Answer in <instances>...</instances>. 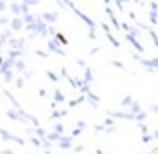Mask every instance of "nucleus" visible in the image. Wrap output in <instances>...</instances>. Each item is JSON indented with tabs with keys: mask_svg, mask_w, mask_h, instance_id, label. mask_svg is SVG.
Wrapping results in <instances>:
<instances>
[{
	"mask_svg": "<svg viewBox=\"0 0 158 154\" xmlns=\"http://www.w3.org/2000/svg\"><path fill=\"white\" fill-rule=\"evenodd\" d=\"M0 62H2V58H0Z\"/></svg>",
	"mask_w": 158,
	"mask_h": 154,
	"instance_id": "1",
	"label": "nucleus"
}]
</instances>
